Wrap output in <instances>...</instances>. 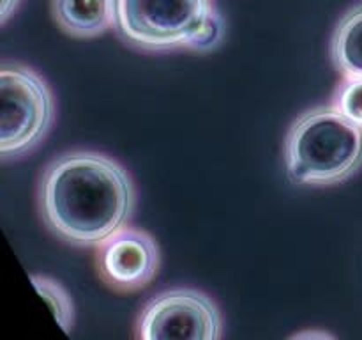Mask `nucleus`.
<instances>
[{
  "label": "nucleus",
  "instance_id": "f8f14e48",
  "mask_svg": "<svg viewBox=\"0 0 362 340\" xmlns=\"http://www.w3.org/2000/svg\"><path fill=\"white\" fill-rule=\"evenodd\" d=\"M20 2L21 0H2V11H0V21H2V25L16 13Z\"/></svg>",
  "mask_w": 362,
  "mask_h": 340
},
{
  "label": "nucleus",
  "instance_id": "20e7f679",
  "mask_svg": "<svg viewBox=\"0 0 362 340\" xmlns=\"http://www.w3.org/2000/svg\"><path fill=\"white\" fill-rule=\"evenodd\" d=\"M214 9L212 0H115L113 30L140 52H173L187 48Z\"/></svg>",
  "mask_w": 362,
  "mask_h": 340
},
{
  "label": "nucleus",
  "instance_id": "39448f33",
  "mask_svg": "<svg viewBox=\"0 0 362 340\" xmlns=\"http://www.w3.org/2000/svg\"><path fill=\"white\" fill-rule=\"evenodd\" d=\"M134 336L141 340H219L223 319L218 305L191 287L156 294L136 319Z\"/></svg>",
  "mask_w": 362,
  "mask_h": 340
},
{
  "label": "nucleus",
  "instance_id": "0eeeda50",
  "mask_svg": "<svg viewBox=\"0 0 362 340\" xmlns=\"http://www.w3.org/2000/svg\"><path fill=\"white\" fill-rule=\"evenodd\" d=\"M52 16L71 38H99L115 25V0H52Z\"/></svg>",
  "mask_w": 362,
  "mask_h": 340
},
{
  "label": "nucleus",
  "instance_id": "6e6552de",
  "mask_svg": "<svg viewBox=\"0 0 362 340\" xmlns=\"http://www.w3.org/2000/svg\"><path fill=\"white\" fill-rule=\"evenodd\" d=\"M329 53L341 76H362V2L346 9L338 20Z\"/></svg>",
  "mask_w": 362,
  "mask_h": 340
},
{
  "label": "nucleus",
  "instance_id": "7ed1b4c3",
  "mask_svg": "<svg viewBox=\"0 0 362 340\" xmlns=\"http://www.w3.org/2000/svg\"><path fill=\"white\" fill-rule=\"evenodd\" d=\"M55 120V99L45 78L25 64L0 66V154L16 159L34 151Z\"/></svg>",
  "mask_w": 362,
  "mask_h": 340
},
{
  "label": "nucleus",
  "instance_id": "f03ea898",
  "mask_svg": "<svg viewBox=\"0 0 362 340\" xmlns=\"http://www.w3.org/2000/svg\"><path fill=\"white\" fill-rule=\"evenodd\" d=\"M286 176L299 186H336L362 169V130L332 105L300 113L283 147Z\"/></svg>",
  "mask_w": 362,
  "mask_h": 340
},
{
  "label": "nucleus",
  "instance_id": "9b49d317",
  "mask_svg": "<svg viewBox=\"0 0 362 340\" xmlns=\"http://www.w3.org/2000/svg\"><path fill=\"white\" fill-rule=\"evenodd\" d=\"M225 21H223L221 14L218 13V9L212 11L209 14V18L205 20V23L202 25L200 30L191 38V41L187 42V48L191 52H198V53H209L212 50L219 48L225 39Z\"/></svg>",
  "mask_w": 362,
  "mask_h": 340
},
{
  "label": "nucleus",
  "instance_id": "423d86ee",
  "mask_svg": "<svg viewBox=\"0 0 362 340\" xmlns=\"http://www.w3.org/2000/svg\"><path fill=\"white\" fill-rule=\"evenodd\" d=\"M161 264L158 241L134 227H122L95 246V269L106 287L136 293L156 278Z\"/></svg>",
  "mask_w": 362,
  "mask_h": 340
},
{
  "label": "nucleus",
  "instance_id": "f257e3e1",
  "mask_svg": "<svg viewBox=\"0 0 362 340\" xmlns=\"http://www.w3.org/2000/svg\"><path fill=\"white\" fill-rule=\"evenodd\" d=\"M134 204L129 172L103 152H64L39 177V215L53 236L73 246L101 244L127 225Z\"/></svg>",
  "mask_w": 362,
  "mask_h": 340
},
{
  "label": "nucleus",
  "instance_id": "9d476101",
  "mask_svg": "<svg viewBox=\"0 0 362 340\" xmlns=\"http://www.w3.org/2000/svg\"><path fill=\"white\" fill-rule=\"evenodd\" d=\"M331 99L343 117L362 130V76H343Z\"/></svg>",
  "mask_w": 362,
  "mask_h": 340
},
{
  "label": "nucleus",
  "instance_id": "1a4fd4ad",
  "mask_svg": "<svg viewBox=\"0 0 362 340\" xmlns=\"http://www.w3.org/2000/svg\"><path fill=\"white\" fill-rule=\"evenodd\" d=\"M32 283L39 296L49 305L53 317L59 322L60 328L66 333H71L74 324V305L69 293L60 285V282L45 275H32Z\"/></svg>",
  "mask_w": 362,
  "mask_h": 340
}]
</instances>
